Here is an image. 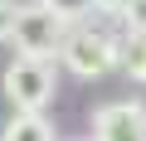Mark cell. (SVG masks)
<instances>
[{
    "label": "cell",
    "instance_id": "cell-1",
    "mask_svg": "<svg viewBox=\"0 0 146 141\" xmlns=\"http://www.w3.org/2000/svg\"><path fill=\"white\" fill-rule=\"evenodd\" d=\"M117 34L112 29H68L58 44V58L73 78H107L117 68Z\"/></svg>",
    "mask_w": 146,
    "mask_h": 141
},
{
    "label": "cell",
    "instance_id": "cell-8",
    "mask_svg": "<svg viewBox=\"0 0 146 141\" xmlns=\"http://www.w3.org/2000/svg\"><path fill=\"white\" fill-rule=\"evenodd\" d=\"M122 20H127V34H146V0H127Z\"/></svg>",
    "mask_w": 146,
    "mask_h": 141
},
{
    "label": "cell",
    "instance_id": "cell-4",
    "mask_svg": "<svg viewBox=\"0 0 146 141\" xmlns=\"http://www.w3.org/2000/svg\"><path fill=\"white\" fill-rule=\"evenodd\" d=\"M93 141H146V107L141 102H107L93 117Z\"/></svg>",
    "mask_w": 146,
    "mask_h": 141
},
{
    "label": "cell",
    "instance_id": "cell-2",
    "mask_svg": "<svg viewBox=\"0 0 146 141\" xmlns=\"http://www.w3.org/2000/svg\"><path fill=\"white\" fill-rule=\"evenodd\" d=\"M5 97L15 102V112H44L54 97V58L15 54V63L5 68Z\"/></svg>",
    "mask_w": 146,
    "mask_h": 141
},
{
    "label": "cell",
    "instance_id": "cell-5",
    "mask_svg": "<svg viewBox=\"0 0 146 141\" xmlns=\"http://www.w3.org/2000/svg\"><path fill=\"white\" fill-rule=\"evenodd\" d=\"M0 141H54V126L39 112H20V117H10V126H5Z\"/></svg>",
    "mask_w": 146,
    "mask_h": 141
},
{
    "label": "cell",
    "instance_id": "cell-9",
    "mask_svg": "<svg viewBox=\"0 0 146 141\" xmlns=\"http://www.w3.org/2000/svg\"><path fill=\"white\" fill-rule=\"evenodd\" d=\"M15 15H20V5H15V0H0V39H10V29H15Z\"/></svg>",
    "mask_w": 146,
    "mask_h": 141
},
{
    "label": "cell",
    "instance_id": "cell-7",
    "mask_svg": "<svg viewBox=\"0 0 146 141\" xmlns=\"http://www.w3.org/2000/svg\"><path fill=\"white\" fill-rule=\"evenodd\" d=\"M39 10H49L54 20H63V24H73V20H83L88 10H93V0H34Z\"/></svg>",
    "mask_w": 146,
    "mask_h": 141
},
{
    "label": "cell",
    "instance_id": "cell-6",
    "mask_svg": "<svg viewBox=\"0 0 146 141\" xmlns=\"http://www.w3.org/2000/svg\"><path fill=\"white\" fill-rule=\"evenodd\" d=\"M117 63L127 68V78L146 83V34H127V39L117 44Z\"/></svg>",
    "mask_w": 146,
    "mask_h": 141
},
{
    "label": "cell",
    "instance_id": "cell-3",
    "mask_svg": "<svg viewBox=\"0 0 146 141\" xmlns=\"http://www.w3.org/2000/svg\"><path fill=\"white\" fill-rule=\"evenodd\" d=\"M63 34H68L63 20H54V15L39 10V5H20L15 29H10V44H15V54H25V58H58Z\"/></svg>",
    "mask_w": 146,
    "mask_h": 141
},
{
    "label": "cell",
    "instance_id": "cell-10",
    "mask_svg": "<svg viewBox=\"0 0 146 141\" xmlns=\"http://www.w3.org/2000/svg\"><path fill=\"white\" fill-rule=\"evenodd\" d=\"M122 5H127V0H93L98 15H122Z\"/></svg>",
    "mask_w": 146,
    "mask_h": 141
}]
</instances>
